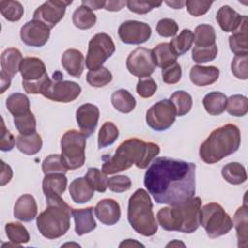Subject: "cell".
Wrapping results in <instances>:
<instances>
[{
	"instance_id": "14",
	"label": "cell",
	"mask_w": 248,
	"mask_h": 248,
	"mask_svg": "<svg viewBox=\"0 0 248 248\" xmlns=\"http://www.w3.org/2000/svg\"><path fill=\"white\" fill-rule=\"evenodd\" d=\"M70 4L72 1H46L35 10L33 19L42 21L51 29L63 18L66 8Z\"/></svg>"
},
{
	"instance_id": "37",
	"label": "cell",
	"mask_w": 248,
	"mask_h": 248,
	"mask_svg": "<svg viewBox=\"0 0 248 248\" xmlns=\"http://www.w3.org/2000/svg\"><path fill=\"white\" fill-rule=\"evenodd\" d=\"M216 34L214 28L209 24H200L194 32V42L196 46H211L215 45Z\"/></svg>"
},
{
	"instance_id": "46",
	"label": "cell",
	"mask_w": 248,
	"mask_h": 248,
	"mask_svg": "<svg viewBox=\"0 0 248 248\" xmlns=\"http://www.w3.org/2000/svg\"><path fill=\"white\" fill-rule=\"evenodd\" d=\"M14 123L21 135H31L36 133V118L31 111H28L23 115L14 117Z\"/></svg>"
},
{
	"instance_id": "42",
	"label": "cell",
	"mask_w": 248,
	"mask_h": 248,
	"mask_svg": "<svg viewBox=\"0 0 248 248\" xmlns=\"http://www.w3.org/2000/svg\"><path fill=\"white\" fill-rule=\"evenodd\" d=\"M227 111L236 117L244 116L248 112V99L244 95H232L227 100Z\"/></svg>"
},
{
	"instance_id": "57",
	"label": "cell",
	"mask_w": 248,
	"mask_h": 248,
	"mask_svg": "<svg viewBox=\"0 0 248 248\" xmlns=\"http://www.w3.org/2000/svg\"><path fill=\"white\" fill-rule=\"evenodd\" d=\"M105 3H106V1H103V0H83V1H81V5L90 9L91 11L104 9Z\"/></svg>"
},
{
	"instance_id": "27",
	"label": "cell",
	"mask_w": 248,
	"mask_h": 248,
	"mask_svg": "<svg viewBox=\"0 0 248 248\" xmlns=\"http://www.w3.org/2000/svg\"><path fill=\"white\" fill-rule=\"evenodd\" d=\"M22 55L19 49L16 47L6 48L1 54V71L13 78L19 72Z\"/></svg>"
},
{
	"instance_id": "41",
	"label": "cell",
	"mask_w": 248,
	"mask_h": 248,
	"mask_svg": "<svg viewBox=\"0 0 248 248\" xmlns=\"http://www.w3.org/2000/svg\"><path fill=\"white\" fill-rule=\"evenodd\" d=\"M0 12L2 16L9 21L19 20L24 13L23 6L18 1L12 0H1L0 1Z\"/></svg>"
},
{
	"instance_id": "56",
	"label": "cell",
	"mask_w": 248,
	"mask_h": 248,
	"mask_svg": "<svg viewBox=\"0 0 248 248\" xmlns=\"http://www.w3.org/2000/svg\"><path fill=\"white\" fill-rule=\"evenodd\" d=\"M1 163V182L0 185L1 186H5L6 184H8L12 177H13V170L11 169V167L9 165H7L3 160L0 161Z\"/></svg>"
},
{
	"instance_id": "61",
	"label": "cell",
	"mask_w": 248,
	"mask_h": 248,
	"mask_svg": "<svg viewBox=\"0 0 248 248\" xmlns=\"http://www.w3.org/2000/svg\"><path fill=\"white\" fill-rule=\"evenodd\" d=\"M165 3L172 9H182L186 1H166Z\"/></svg>"
},
{
	"instance_id": "16",
	"label": "cell",
	"mask_w": 248,
	"mask_h": 248,
	"mask_svg": "<svg viewBox=\"0 0 248 248\" xmlns=\"http://www.w3.org/2000/svg\"><path fill=\"white\" fill-rule=\"evenodd\" d=\"M49 36L50 29L40 20L32 19L20 28L21 41L29 46H43L48 41Z\"/></svg>"
},
{
	"instance_id": "47",
	"label": "cell",
	"mask_w": 248,
	"mask_h": 248,
	"mask_svg": "<svg viewBox=\"0 0 248 248\" xmlns=\"http://www.w3.org/2000/svg\"><path fill=\"white\" fill-rule=\"evenodd\" d=\"M218 53L217 45H213L211 46L202 47V46H194L192 50V59L197 64L207 63L216 58Z\"/></svg>"
},
{
	"instance_id": "23",
	"label": "cell",
	"mask_w": 248,
	"mask_h": 248,
	"mask_svg": "<svg viewBox=\"0 0 248 248\" xmlns=\"http://www.w3.org/2000/svg\"><path fill=\"white\" fill-rule=\"evenodd\" d=\"M243 16H240L236 11L228 5L222 6L216 15V20L225 32H234L240 25Z\"/></svg>"
},
{
	"instance_id": "2",
	"label": "cell",
	"mask_w": 248,
	"mask_h": 248,
	"mask_svg": "<svg viewBox=\"0 0 248 248\" xmlns=\"http://www.w3.org/2000/svg\"><path fill=\"white\" fill-rule=\"evenodd\" d=\"M160 153V147L154 142H145L138 138L127 139L121 142L113 156L103 157L102 170L106 174L120 172L136 165L145 169Z\"/></svg>"
},
{
	"instance_id": "22",
	"label": "cell",
	"mask_w": 248,
	"mask_h": 248,
	"mask_svg": "<svg viewBox=\"0 0 248 248\" xmlns=\"http://www.w3.org/2000/svg\"><path fill=\"white\" fill-rule=\"evenodd\" d=\"M219 74V69L215 66L195 65L190 70V79L197 86H206L214 83Z\"/></svg>"
},
{
	"instance_id": "54",
	"label": "cell",
	"mask_w": 248,
	"mask_h": 248,
	"mask_svg": "<svg viewBox=\"0 0 248 248\" xmlns=\"http://www.w3.org/2000/svg\"><path fill=\"white\" fill-rule=\"evenodd\" d=\"M212 1H197V0H189L186 1L185 5L187 7V11L190 15L194 16H201L207 13L212 5Z\"/></svg>"
},
{
	"instance_id": "55",
	"label": "cell",
	"mask_w": 248,
	"mask_h": 248,
	"mask_svg": "<svg viewBox=\"0 0 248 248\" xmlns=\"http://www.w3.org/2000/svg\"><path fill=\"white\" fill-rule=\"evenodd\" d=\"M2 123H1V135H0V149L2 151H11L15 144L16 143V140L13 134L8 131L5 127L4 119L1 118Z\"/></svg>"
},
{
	"instance_id": "53",
	"label": "cell",
	"mask_w": 248,
	"mask_h": 248,
	"mask_svg": "<svg viewBox=\"0 0 248 248\" xmlns=\"http://www.w3.org/2000/svg\"><path fill=\"white\" fill-rule=\"evenodd\" d=\"M182 76L180 64L175 62L172 65L162 70V78L165 83L175 84L177 83Z\"/></svg>"
},
{
	"instance_id": "8",
	"label": "cell",
	"mask_w": 248,
	"mask_h": 248,
	"mask_svg": "<svg viewBox=\"0 0 248 248\" xmlns=\"http://www.w3.org/2000/svg\"><path fill=\"white\" fill-rule=\"evenodd\" d=\"M86 137L79 131L72 129L61 138V156L69 170H76L85 163Z\"/></svg>"
},
{
	"instance_id": "59",
	"label": "cell",
	"mask_w": 248,
	"mask_h": 248,
	"mask_svg": "<svg viewBox=\"0 0 248 248\" xmlns=\"http://www.w3.org/2000/svg\"><path fill=\"white\" fill-rule=\"evenodd\" d=\"M12 78L9 77L4 72H0V93L3 94L11 85Z\"/></svg>"
},
{
	"instance_id": "1",
	"label": "cell",
	"mask_w": 248,
	"mask_h": 248,
	"mask_svg": "<svg viewBox=\"0 0 248 248\" xmlns=\"http://www.w3.org/2000/svg\"><path fill=\"white\" fill-rule=\"evenodd\" d=\"M144 186L157 203L183 202L196 192V165L170 157L155 158L144 174Z\"/></svg>"
},
{
	"instance_id": "18",
	"label": "cell",
	"mask_w": 248,
	"mask_h": 248,
	"mask_svg": "<svg viewBox=\"0 0 248 248\" xmlns=\"http://www.w3.org/2000/svg\"><path fill=\"white\" fill-rule=\"evenodd\" d=\"M96 217L107 226L116 224L121 216L119 203L113 199H103L94 207Z\"/></svg>"
},
{
	"instance_id": "33",
	"label": "cell",
	"mask_w": 248,
	"mask_h": 248,
	"mask_svg": "<svg viewBox=\"0 0 248 248\" xmlns=\"http://www.w3.org/2000/svg\"><path fill=\"white\" fill-rule=\"evenodd\" d=\"M110 101L112 106L122 113H129L136 107V99L126 89H118L114 91Z\"/></svg>"
},
{
	"instance_id": "44",
	"label": "cell",
	"mask_w": 248,
	"mask_h": 248,
	"mask_svg": "<svg viewBox=\"0 0 248 248\" xmlns=\"http://www.w3.org/2000/svg\"><path fill=\"white\" fill-rule=\"evenodd\" d=\"M112 80V75L106 67L95 71H89L86 75V81L93 87H103Z\"/></svg>"
},
{
	"instance_id": "38",
	"label": "cell",
	"mask_w": 248,
	"mask_h": 248,
	"mask_svg": "<svg viewBox=\"0 0 248 248\" xmlns=\"http://www.w3.org/2000/svg\"><path fill=\"white\" fill-rule=\"evenodd\" d=\"M170 101L172 103L177 116H183L187 114L193 106V100L191 95L183 90H178L172 93L170 98Z\"/></svg>"
},
{
	"instance_id": "34",
	"label": "cell",
	"mask_w": 248,
	"mask_h": 248,
	"mask_svg": "<svg viewBox=\"0 0 248 248\" xmlns=\"http://www.w3.org/2000/svg\"><path fill=\"white\" fill-rule=\"evenodd\" d=\"M6 107L14 117L23 115L30 111L28 97L22 93H13L6 100Z\"/></svg>"
},
{
	"instance_id": "36",
	"label": "cell",
	"mask_w": 248,
	"mask_h": 248,
	"mask_svg": "<svg viewBox=\"0 0 248 248\" xmlns=\"http://www.w3.org/2000/svg\"><path fill=\"white\" fill-rule=\"evenodd\" d=\"M194 43V33L190 29H183L178 36H175L170 46L176 56L183 55L192 46Z\"/></svg>"
},
{
	"instance_id": "26",
	"label": "cell",
	"mask_w": 248,
	"mask_h": 248,
	"mask_svg": "<svg viewBox=\"0 0 248 248\" xmlns=\"http://www.w3.org/2000/svg\"><path fill=\"white\" fill-rule=\"evenodd\" d=\"M231 50L235 54H248L247 44V16H243L239 27L229 37Z\"/></svg>"
},
{
	"instance_id": "19",
	"label": "cell",
	"mask_w": 248,
	"mask_h": 248,
	"mask_svg": "<svg viewBox=\"0 0 248 248\" xmlns=\"http://www.w3.org/2000/svg\"><path fill=\"white\" fill-rule=\"evenodd\" d=\"M38 207L34 197L30 194L20 196L14 206V216L23 222H30L36 218Z\"/></svg>"
},
{
	"instance_id": "4",
	"label": "cell",
	"mask_w": 248,
	"mask_h": 248,
	"mask_svg": "<svg viewBox=\"0 0 248 248\" xmlns=\"http://www.w3.org/2000/svg\"><path fill=\"white\" fill-rule=\"evenodd\" d=\"M240 142V130L229 123L211 132L201 144L199 154L204 163L215 164L237 151Z\"/></svg>"
},
{
	"instance_id": "62",
	"label": "cell",
	"mask_w": 248,
	"mask_h": 248,
	"mask_svg": "<svg viewBox=\"0 0 248 248\" xmlns=\"http://www.w3.org/2000/svg\"><path fill=\"white\" fill-rule=\"evenodd\" d=\"M177 245L185 246L184 243H182V242H180V241H177V240H174L173 242H170V243L167 245V247H169V246H177Z\"/></svg>"
},
{
	"instance_id": "20",
	"label": "cell",
	"mask_w": 248,
	"mask_h": 248,
	"mask_svg": "<svg viewBox=\"0 0 248 248\" xmlns=\"http://www.w3.org/2000/svg\"><path fill=\"white\" fill-rule=\"evenodd\" d=\"M61 64L69 75L75 78H79L84 70L85 59L79 50L69 48L62 54Z\"/></svg>"
},
{
	"instance_id": "39",
	"label": "cell",
	"mask_w": 248,
	"mask_h": 248,
	"mask_svg": "<svg viewBox=\"0 0 248 248\" xmlns=\"http://www.w3.org/2000/svg\"><path fill=\"white\" fill-rule=\"evenodd\" d=\"M5 232L9 240L15 244L27 243L30 239V235L26 228L17 222L7 223L5 226Z\"/></svg>"
},
{
	"instance_id": "60",
	"label": "cell",
	"mask_w": 248,
	"mask_h": 248,
	"mask_svg": "<svg viewBox=\"0 0 248 248\" xmlns=\"http://www.w3.org/2000/svg\"><path fill=\"white\" fill-rule=\"evenodd\" d=\"M140 246L144 247L141 243L138 242L135 239H125L119 244V247H140Z\"/></svg>"
},
{
	"instance_id": "35",
	"label": "cell",
	"mask_w": 248,
	"mask_h": 248,
	"mask_svg": "<svg viewBox=\"0 0 248 248\" xmlns=\"http://www.w3.org/2000/svg\"><path fill=\"white\" fill-rule=\"evenodd\" d=\"M72 19L76 27H78V29L86 30L95 25L97 17L93 11L81 5L75 10Z\"/></svg>"
},
{
	"instance_id": "50",
	"label": "cell",
	"mask_w": 248,
	"mask_h": 248,
	"mask_svg": "<svg viewBox=\"0 0 248 248\" xmlns=\"http://www.w3.org/2000/svg\"><path fill=\"white\" fill-rule=\"evenodd\" d=\"M137 93L141 98H150L157 90V84L155 80L150 77L140 78L137 83Z\"/></svg>"
},
{
	"instance_id": "30",
	"label": "cell",
	"mask_w": 248,
	"mask_h": 248,
	"mask_svg": "<svg viewBox=\"0 0 248 248\" xmlns=\"http://www.w3.org/2000/svg\"><path fill=\"white\" fill-rule=\"evenodd\" d=\"M227 96L218 91L206 94L202 100V105L207 113L211 115H219L223 113L227 107Z\"/></svg>"
},
{
	"instance_id": "51",
	"label": "cell",
	"mask_w": 248,
	"mask_h": 248,
	"mask_svg": "<svg viewBox=\"0 0 248 248\" xmlns=\"http://www.w3.org/2000/svg\"><path fill=\"white\" fill-rule=\"evenodd\" d=\"M132 186V181L127 175H115L108 179V187L115 193L128 191Z\"/></svg>"
},
{
	"instance_id": "11",
	"label": "cell",
	"mask_w": 248,
	"mask_h": 248,
	"mask_svg": "<svg viewBox=\"0 0 248 248\" xmlns=\"http://www.w3.org/2000/svg\"><path fill=\"white\" fill-rule=\"evenodd\" d=\"M53 79H48L43 86L41 94L54 102L70 103L75 101L81 92V87L75 81L63 80V74L57 77V72L53 74Z\"/></svg>"
},
{
	"instance_id": "43",
	"label": "cell",
	"mask_w": 248,
	"mask_h": 248,
	"mask_svg": "<svg viewBox=\"0 0 248 248\" xmlns=\"http://www.w3.org/2000/svg\"><path fill=\"white\" fill-rule=\"evenodd\" d=\"M42 170L45 174L49 173H66L69 170L59 154H50L46 157L42 163Z\"/></svg>"
},
{
	"instance_id": "31",
	"label": "cell",
	"mask_w": 248,
	"mask_h": 248,
	"mask_svg": "<svg viewBox=\"0 0 248 248\" xmlns=\"http://www.w3.org/2000/svg\"><path fill=\"white\" fill-rule=\"evenodd\" d=\"M152 54L156 66L165 69L176 62L177 56L172 51L170 43H161L152 49Z\"/></svg>"
},
{
	"instance_id": "25",
	"label": "cell",
	"mask_w": 248,
	"mask_h": 248,
	"mask_svg": "<svg viewBox=\"0 0 248 248\" xmlns=\"http://www.w3.org/2000/svg\"><path fill=\"white\" fill-rule=\"evenodd\" d=\"M69 194L75 202L84 203L93 198L94 189L85 176L78 177L71 182L69 186Z\"/></svg>"
},
{
	"instance_id": "49",
	"label": "cell",
	"mask_w": 248,
	"mask_h": 248,
	"mask_svg": "<svg viewBox=\"0 0 248 248\" xmlns=\"http://www.w3.org/2000/svg\"><path fill=\"white\" fill-rule=\"evenodd\" d=\"M126 5L128 9L136 14L143 15L147 14L154 8H158L162 5V2L159 1H136V0H130L126 2Z\"/></svg>"
},
{
	"instance_id": "6",
	"label": "cell",
	"mask_w": 248,
	"mask_h": 248,
	"mask_svg": "<svg viewBox=\"0 0 248 248\" xmlns=\"http://www.w3.org/2000/svg\"><path fill=\"white\" fill-rule=\"evenodd\" d=\"M152 208L151 199L144 189H138L129 199L128 221L141 235L152 236L157 232L158 225Z\"/></svg>"
},
{
	"instance_id": "15",
	"label": "cell",
	"mask_w": 248,
	"mask_h": 248,
	"mask_svg": "<svg viewBox=\"0 0 248 248\" xmlns=\"http://www.w3.org/2000/svg\"><path fill=\"white\" fill-rule=\"evenodd\" d=\"M118 36L125 44L140 45L151 36V27L142 21L126 20L118 27Z\"/></svg>"
},
{
	"instance_id": "7",
	"label": "cell",
	"mask_w": 248,
	"mask_h": 248,
	"mask_svg": "<svg viewBox=\"0 0 248 248\" xmlns=\"http://www.w3.org/2000/svg\"><path fill=\"white\" fill-rule=\"evenodd\" d=\"M201 225L210 238H216L227 234L232 229L233 222L221 204L209 202L202 209Z\"/></svg>"
},
{
	"instance_id": "29",
	"label": "cell",
	"mask_w": 248,
	"mask_h": 248,
	"mask_svg": "<svg viewBox=\"0 0 248 248\" xmlns=\"http://www.w3.org/2000/svg\"><path fill=\"white\" fill-rule=\"evenodd\" d=\"M16 147L25 155H34L38 153L42 146L43 140L41 136L36 132L31 135H21L16 137Z\"/></svg>"
},
{
	"instance_id": "52",
	"label": "cell",
	"mask_w": 248,
	"mask_h": 248,
	"mask_svg": "<svg viewBox=\"0 0 248 248\" xmlns=\"http://www.w3.org/2000/svg\"><path fill=\"white\" fill-rule=\"evenodd\" d=\"M156 31L162 37H173L178 31V24L171 18H162L156 25Z\"/></svg>"
},
{
	"instance_id": "45",
	"label": "cell",
	"mask_w": 248,
	"mask_h": 248,
	"mask_svg": "<svg viewBox=\"0 0 248 248\" xmlns=\"http://www.w3.org/2000/svg\"><path fill=\"white\" fill-rule=\"evenodd\" d=\"M85 178L94 190L100 193L106 192L108 188V178L103 170H100L97 168H89L85 174Z\"/></svg>"
},
{
	"instance_id": "32",
	"label": "cell",
	"mask_w": 248,
	"mask_h": 248,
	"mask_svg": "<svg viewBox=\"0 0 248 248\" xmlns=\"http://www.w3.org/2000/svg\"><path fill=\"white\" fill-rule=\"evenodd\" d=\"M221 172L224 179L232 185L242 184L247 179V173L244 166L237 162H232L225 165L222 168Z\"/></svg>"
},
{
	"instance_id": "9",
	"label": "cell",
	"mask_w": 248,
	"mask_h": 248,
	"mask_svg": "<svg viewBox=\"0 0 248 248\" xmlns=\"http://www.w3.org/2000/svg\"><path fill=\"white\" fill-rule=\"evenodd\" d=\"M19 72L22 77V86L29 94H41L43 86L49 79L45 63L38 57L23 58Z\"/></svg>"
},
{
	"instance_id": "5",
	"label": "cell",
	"mask_w": 248,
	"mask_h": 248,
	"mask_svg": "<svg viewBox=\"0 0 248 248\" xmlns=\"http://www.w3.org/2000/svg\"><path fill=\"white\" fill-rule=\"evenodd\" d=\"M46 208L37 217V228L48 239L64 235L70 229L73 208L61 197L46 198Z\"/></svg>"
},
{
	"instance_id": "13",
	"label": "cell",
	"mask_w": 248,
	"mask_h": 248,
	"mask_svg": "<svg viewBox=\"0 0 248 248\" xmlns=\"http://www.w3.org/2000/svg\"><path fill=\"white\" fill-rule=\"evenodd\" d=\"M126 66L132 75L140 78L149 77L156 68L152 49L142 46L137 47L127 57Z\"/></svg>"
},
{
	"instance_id": "21",
	"label": "cell",
	"mask_w": 248,
	"mask_h": 248,
	"mask_svg": "<svg viewBox=\"0 0 248 248\" xmlns=\"http://www.w3.org/2000/svg\"><path fill=\"white\" fill-rule=\"evenodd\" d=\"M93 207L73 209L72 215L75 220V232L78 235H83L96 228V222L93 216Z\"/></svg>"
},
{
	"instance_id": "12",
	"label": "cell",
	"mask_w": 248,
	"mask_h": 248,
	"mask_svg": "<svg viewBox=\"0 0 248 248\" xmlns=\"http://www.w3.org/2000/svg\"><path fill=\"white\" fill-rule=\"evenodd\" d=\"M176 117L175 108L170 99H163L149 108L146 112V123L155 131H164L171 127Z\"/></svg>"
},
{
	"instance_id": "40",
	"label": "cell",
	"mask_w": 248,
	"mask_h": 248,
	"mask_svg": "<svg viewBox=\"0 0 248 248\" xmlns=\"http://www.w3.org/2000/svg\"><path fill=\"white\" fill-rule=\"evenodd\" d=\"M119 131L116 125L110 121L105 122L98 134V147L104 148L112 144L118 138Z\"/></svg>"
},
{
	"instance_id": "58",
	"label": "cell",
	"mask_w": 248,
	"mask_h": 248,
	"mask_svg": "<svg viewBox=\"0 0 248 248\" xmlns=\"http://www.w3.org/2000/svg\"><path fill=\"white\" fill-rule=\"evenodd\" d=\"M127 1H106L104 9L110 12L120 11L125 5Z\"/></svg>"
},
{
	"instance_id": "24",
	"label": "cell",
	"mask_w": 248,
	"mask_h": 248,
	"mask_svg": "<svg viewBox=\"0 0 248 248\" xmlns=\"http://www.w3.org/2000/svg\"><path fill=\"white\" fill-rule=\"evenodd\" d=\"M67 182L65 173L45 174L43 179V192L46 198L61 197L66 190Z\"/></svg>"
},
{
	"instance_id": "3",
	"label": "cell",
	"mask_w": 248,
	"mask_h": 248,
	"mask_svg": "<svg viewBox=\"0 0 248 248\" xmlns=\"http://www.w3.org/2000/svg\"><path fill=\"white\" fill-rule=\"evenodd\" d=\"M202 202L201 198L192 197L183 202L163 207L157 213L158 223L166 231L192 233L201 225Z\"/></svg>"
},
{
	"instance_id": "17",
	"label": "cell",
	"mask_w": 248,
	"mask_h": 248,
	"mask_svg": "<svg viewBox=\"0 0 248 248\" xmlns=\"http://www.w3.org/2000/svg\"><path fill=\"white\" fill-rule=\"evenodd\" d=\"M100 111L97 106L86 103L78 107L76 112L77 122L78 124L80 132L86 137H90L98 124Z\"/></svg>"
},
{
	"instance_id": "28",
	"label": "cell",
	"mask_w": 248,
	"mask_h": 248,
	"mask_svg": "<svg viewBox=\"0 0 248 248\" xmlns=\"http://www.w3.org/2000/svg\"><path fill=\"white\" fill-rule=\"evenodd\" d=\"M233 223L236 230L237 237V246L238 247H247L248 240V217H247V206L244 203L242 206L238 207L234 213Z\"/></svg>"
},
{
	"instance_id": "10",
	"label": "cell",
	"mask_w": 248,
	"mask_h": 248,
	"mask_svg": "<svg viewBox=\"0 0 248 248\" xmlns=\"http://www.w3.org/2000/svg\"><path fill=\"white\" fill-rule=\"evenodd\" d=\"M114 51L115 45L110 36L107 33H97L89 41L85 66L89 71L98 70Z\"/></svg>"
},
{
	"instance_id": "48",
	"label": "cell",
	"mask_w": 248,
	"mask_h": 248,
	"mask_svg": "<svg viewBox=\"0 0 248 248\" xmlns=\"http://www.w3.org/2000/svg\"><path fill=\"white\" fill-rule=\"evenodd\" d=\"M248 54L235 55L232 61L231 69L235 78L239 79H247L248 78Z\"/></svg>"
}]
</instances>
